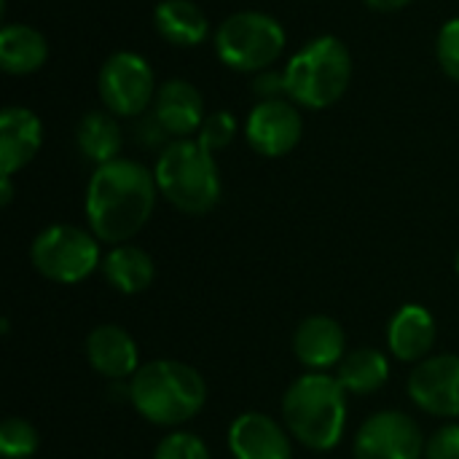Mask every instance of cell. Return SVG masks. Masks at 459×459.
<instances>
[{"instance_id":"17","label":"cell","mask_w":459,"mask_h":459,"mask_svg":"<svg viewBox=\"0 0 459 459\" xmlns=\"http://www.w3.org/2000/svg\"><path fill=\"white\" fill-rule=\"evenodd\" d=\"M436 317L422 304H403L387 323V350L401 363H422L436 347Z\"/></svg>"},{"instance_id":"20","label":"cell","mask_w":459,"mask_h":459,"mask_svg":"<svg viewBox=\"0 0 459 459\" xmlns=\"http://www.w3.org/2000/svg\"><path fill=\"white\" fill-rule=\"evenodd\" d=\"M48 62L46 35L24 22L3 24L0 30V67L8 75H32Z\"/></svg>"},{"instance_id":"11","label":"cell","mask_w":459,"mask_h":459,"mask_svg":"<svg viewBox=\"0 0 459 459\" xmlns=\"http://www.w3.org/2000/svg\"><path fill=\"white\" fill-rule=\"evenodd\" d=\"M411 403L441 420H459V355H430L414 366L406 382Z\"/></svg>"},{"instance_id":"16","label":"cell","mask_w":459,"mask_h":459,"mask_svg":"<svg viewBox=\"0 0 459 459\" xmlns=\"http://www.w3.org/2000/svg\"><path fill=\"white\" fill-rule=\"evenodd\" d=\"M43 145V121L24 105H5L0 113V175L22 172Z\"/></svg>"},{"instance_id":"14","label":"cell","mask_w":459,"mask_h":459,"mask_svg":"<svg viewBox=\"0 0 459 459\" xmlns=\"http://www.w3.org/2000/svg\"><path fill=\"white\" fill-rule=\"evenodd\" d=\"M151 113L175 140L196 137L207 118L202 91L186 78H167L164 83H159Z\"/></svg>"},{"instance_id":"22","label":"cell","mask_w":459,"mask_h":459,"mask_svg":"<svg viewBox=\"0 0 459 459\" xmlns=\"http://www.w3.org/2000/svg\"><path fill=\"white\" fill-rule=\"evenodd\" d=\"M339 385L347 390V395L366 398L379 393L390 379V360L377 347H358L344 355V360L336 366Z\"/></svg>"},{"instance_id":"19","label":"cell","mask_w":459,"mask_h":459,"mask_svg":"<svg viewBox=\"0 0 459 459\" xmlns=\"http://www.w3.org/2000/svg\"><path fill=\"white\" fill-rule=\"evenodd\" d=\"M153 27L167 43L180 48L202 46L210 38V19L194 0H159Z\"/></svg>"},{"instance_id":"5","label":"cell","mask_w":459,"mask_h":459,"mask_svg":"<svg viewBox=\"0 0 459 459\" xmlns=\"http://www.w3.org/2000/svg\"><path fill=\"white\" fill-rule=\"evenodd\" d=\"M282 78L290 102L307 110H325L350 89L352 54L336 35H317L288 59Z\"/></svg>"},{"instance_id":"8","label":"cell","mask_w":459,"mask_h":459,"mask_svg":"<svg viewBox=\"0 0 459 459\" xmlns=\"http://www.w3.org/2000/svg\"><path fill=\"white\" fill-rule=\"evenodd\" d=\"M156 75L151 62L137 51H113L97 75V91L105 105L118 118H140L153 108Z\"/></svg>"},{"instance_id":"30","label":"cell","mask_w":459,"mask_h":459,"mask_svg":"<svg viewBox=\"0 0 459 459\" xmlns=\"http://www.w3.org/2000/svg\"><path fill=\"white\" fill-rule=\"evenodd\" d=\"M11 199H13V178L0 175V204H3V207H8V204H11Z\"/></svg>"},{"instance_id":"27","label":"cell","mask_w":459,"mask_h":459,"mask_svg":"<svg viewBox=\"0 0 459 459\" xmlns=\"http://www.w3.org/2000/svg\"><path fill=\"white\" fill-rule=\"evenodd\" d=\"M425 459H459V425L449 422L438 428L428 444H425Z\"/></svg>"},{"instance_id":"26","label":"cell","mask_w":459,"mask_h":459,"mask_svg":"<svg viewBox=\"0 0 459 459\" xmlns=\"http://www.w3.org/2000/svg\"><path fill=\"white\" fill-rule=\"evenodd\" d=\"M436 56L441 70L459 83V16L449 19L436 38Z\"/></svg>"},{"instance_id":"3","label":"cell","mask_w":459,"mask_h":459,"mask_svg":"<svg viewBox=\"0 0 459 459\" xmlns=\"http://www.w3.org/2000/svg\"><path fill=\"white\" fill-rule=\"evenodd\" d=\"M132 409L156 428H180L207 403L204 377L183 360H151L129 379Z\"/></svg>"},{"instance_id":"10","label":"cell","mask_w":459,"mask_h":459,"mask_svg":"<svg viewBox=\"0 0 459 459\" xmlns=\"http://www.w3.org/2000/svg\"><path fill=\"white\" fill-rule=\"evenodd\" d=\"M304 137V118L296 102L282 100H261L250 110L245 121L247 145L264 159L288 156Z\"/></svg>"},{"instance_id":"9","label":"cell","mask_w":459,"mask_h":459,"mask_svg":"<svg viewBox=\"0 0 459 459\" xmlns=\"http://www.w3.org/2000/svg\"><path fill=\"white\" fill-rule=\"evenodd\" d=\"M425 433L414 417L398 409L371 414L352 438L355 459H425Z\"/></svg>"},{"instance_id":"13","label":"cell","mask_w":459,"mask_h":459,"mask_svg":"<svg viewBox=\"0 0 459 459\" xmlns=\"http://www.w3.org/2000/svg\"><path fill=\"white\" fill-rule=\"evenodd\" d=\"M293 355L307 371H336V366L347 355V333L342 323L328 315H312L301 320L293 333Z\"/></svg>"},{"instance_id":"31","label":"cell","mask_w":459,"mask_h":459,"mask_svg":"<svg viewBox=\"0 0 459 459\" xmlns=\"http://www.w3.org/2000/svg\"><path fill=\"white\" fill-rule=\"evenodd\" d=\"M455 269H457V274H459V250H457V255H455Z\"/></svg>"},{"instance_id":"29","label":"cell","mask_w":459,"mask_h":459,"mask_svg":"<svg viewBox=\"0 0 459 459\" xmlns=\"http://www.w3.org/2000/svg\"><path fill=\"white\" fill-rule=\"evenodd\" d=\"M371 11H379V13H390V11H401L406 5H411L414 0H363Z\"/></svg>"},{"instance_id":"1","label":"cell","mask_w":459,"mask_h":459,"mask_svg":"<svg viewBox=\"0 0 459 459\" xmlns=\"http://www.w3.org/2000/svg\"><path fill=\"white\" fill-rule=\"evenodd\" d=\"M156 199L153 169L134 159H113L94 167L89 178L83 199L86 223L102 245H126L151 221Z\"/></svg>"},{"instance_id":"25","label":"cell","mask_w":459,"mask_h":459,"mask_svg":"<svg viewBox=\"0 0 459 459\" xmlns=\"http://www.w3.org/2000/svg\"><path fill=\"white\" fill-rule=\"evenodd\" d=\"M153 459H212L210 446L188 430H172L156 444Z\"/></svg>"},{"instance_id":"7","label":"cell","mask_w":459,"mask_h":459,"mask_svg":"<svg viewBox=\"0 0 459 459\" xmlns=\"http://www.w3.org/2000/svg\"><path fill=\"white\" fill-rule=\"evenodd\" d=\"M100 239L91 229H81L73 223H51L40 229L30 245L32 269L56 285H78L91 277L102 266Z\"/></svg>"},{"instance_id":"4","label":"cell","mask_w":459,"mask_h":459,"mask_svg":"<svg viewBox=\"0 0 459 459\" xmlns=\"http://www.w3.org/2000/svg\"><path fill=\"white\" fill-rule=\"evenodd\" d=\"M159 196L183 215H207L218 207L223 183L215 153L202 148L196 137L172 140L159 151L156 167Z\"/></svg>"},{"instance_id":"18","label":"cell","mask_w":459,"mask_h":459,"mask_svg":"<svg viewBox=\"0 0 459 459\" xmlns=\"http://www.w3.org/2000/svg\"><path fill=\"white\" fill-rule=\"evenodd\" d=\"M105 282L121 296H140L156 280V264L148 250L137 245H113L100 266Z\"/></svg>"},{"instance_id":"28","label":"cell","mask_w":459,"mask_h":459,"mask_svg":"<svg viewBox=\"0 0 459 459\" xmlns=\"http://www.w3.org/2000/svg\"><path fill=\"white\" fill-rule=\"evenodd\" d=\"M253 94H258V102L261 100H282V97H288L285 94V78H282V73H274V70L255 73Z\"/></svg>"},{"instance_id":"6","label":"cell","mask_w":459,"mask_h":459,"mask_svg":"<svg viewBox=\"0 0 459 459\" xmlns=\"http://www.w3.org/2000/svg\"><path fill=\"white\" fill-rule=\"evenodd\" d=\"M285 27L264 11L229 13L215 27V56L237 73H264L285 51Z\"/></svg>"},{"instance_id":"21","label":"cell","mask_w":459,"mask_h":459,"mask_svg":"<svg viewBox=\"0 0 459 459\" xmlns=\"http://www.w3.org/2000/svg\"><path fill=\"white\" fill-rule=\"evenodd\" d=\"M75 148L94 167L121 159L118 153L124 148V132H121L118 116H113L105 108L83 113L75 126Z\"/></svg>"},{"instance_id":"24","label":"cell","mask_w":459,"mask_h":459,"mask_svg":"<svg viewBox=\"0 0 459 459\" xmlns=\"http://www.w3.org/2000/svg\"><path fill=\"white\" fill-rule=\"evenodd\" d=\"M237 116L229 113V110H215V113H207L202 129L196 132V143L202 148H207L210 153H218V151H226L234 137H237Z\"/></svg>"},{"instance_id":"2","label":"cell","mask_w":459,"mask_h":459,"mask_svg":"<svg viewBox=\"0 0 459 459\" xmlns=\"http://www.w3.org/2000/svg\"><path fill=\"white\" fill-rule=\"evenodd\" d=\"M347 390L333 374H301L282 395V425L309 452H333L347 430Z\"/></svg>"},{"instance_id":"15","label":"cell","mask_w":459,"mask_h":459,"mask_svg":"<svg viewBox=\"0 0 459 459\" xmlns=\"http://www.w3.org/2000/svg\"><path fill=\"white\" fill-rule=\"evenodd\" d=\"M86 360L108 382H129L140 368V350L132 333L116 323H102L86 336Z\"/></svg>"},{"instance_id":"12","label":"cell","mask_w":459,"mask_h":459,"mask_svg":"<svg viewBox=\"0 0 459 459\" xmlns=\"http://www.w3.org/2000/svg\"><path fill=\"white\" fill-rule=\"evenodd\" d=\"M234 459H293V436L264 411L239 414L226 433Z\"/></svg>"},{"instance_id":"23","label":"cell","mask_w":459,"mask_h":459,"mask_svg":"<svg viewBox=\"0 0 459 459\" xmlns=\"http://www.w3.org/2000/svg\"><path fill=\"white\" fill-rule=\"evenodd\" d=\"M40 449V433L24 417H8L0 425V457L32 459Z\"/></svg>"}]
</instances>
